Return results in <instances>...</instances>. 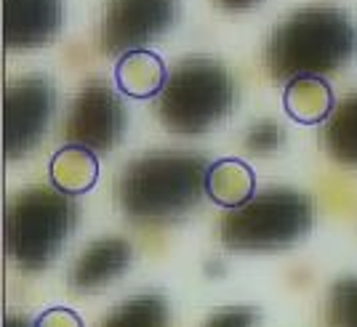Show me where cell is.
<instances>
[{
	"label": "cell",
	"mask_w": 357,
	"mask_h": 327,
	"mask_svg": "<svg viewBox=\"0 0 357 327\" xmlns=\"http://www.w3.org/2000/svg\"><path fill=\"white\" fill-rule=\"evenodd\" d=\"M357 59V22L333 6H307L269 32L264 64L275 83L326 77Z\"/></svg>",
	"instance_id": "obj_1"
},
{
	"label": "cell",
	"mask_w": 357,
	"mask_h": 327,
	"mask_svg": "<svg viewBox=\"0 0 357 327\" xmlns=\"http://www.w3.org/2000/svg\"><path fill=\"white\" fill-rule=\"evenodd\" d=\"M206 157L195 152L160 149L139 154L115 184L120 210L142 226H163L184 218L206 194Z\"/></svg>",
	"instance_id": "obj_2"
},
{
	"label": "cell",
	"mask_w": 357,
	"mask_h": 327,
	"mask_svg": "<svg viewBox=\"0 0 357 327\" xmlns=\"http://www.w3.org/2000/svg\"><path fill=\"white\" fill-rule=\"evenodd\" d=\"M238 102L232 72L211 56H187L168 74L158 96L155 115L165 131L178 136H200L222 125Z\"/></svg>",
	"instance_id": "obj_3"
},
{
	"label": "cell",
	"mask_w": 357,
	"mask_h": 327,
	"mask_svg": "<svg viewBox=\"0 0 357 327\" xmlns=\"http://www.w3.org/2000/svg\"><path fill=\"white\" fill-rule=\"evenodd\" d=\"M75 197L32 184L16 192L6 208V250L22 271H43L64 250L77 223Z\"/></svg>",
	"instance_id": "obj_4"
},
{
	"label": "cell",
	"mask_w": 357,
	"mask_h": 327,
	"mask_svg": "<svg viewBox=\"0 0 357 327\" xmlns=\"http://www.w3.org/2000/svg\"><path fill=\"white\" fill-rule=\"evenodd\" d=\"M314 202L304 192L272 186L222 218V242L235 253H275L312 232Z\"/></svg>",
	"instance_id": "obj_5"
},
{
	"label": "cell",
	"mask_w": 357,
	"mask_h": 327,
	"mask_svg": "<svg viewBox=\"0 0 357 327\" xmlns=\"http://www.w3.org/2000/svg\"><path fill=\"white\" fill-rule=\"evenodd\" d=\"M56 112L54 80L43 72L19 74L3 96V152L19 160L40 147Z\"/></svg>",
	"instance_id": "obj_6"
},
{
	"label": "cell",
	"mask_w": 357,
	"mask_h": 327,
	"mask_svg": "<svg viewBox=\"0 0 357 327\" xmlns=\"http://www.w3.org/2000/svg\"><path fill=\"white\" fill-rule=\"evenodd\" d=\"M126 125L128 112L118 90L105 80H89L70 102L64 118V138L67 144L105 154L123 141Z\"/></svg>",
	"instance_id": "obj_7"
},
{
	"label": "cell",
	"mask_w": 357,
	"mask_h": 327,
	"mask_svg": "<svg viewBox=\"0 0 357 327\" xmlns=\"http://www.w3.org/2000/svg\"><path fill=\"white\" fill-rule=\"evenodd\" d=\"M178 14V0H107L99 30L102 51L123 56L147 48L176 24Z\"/></svg>",
	"instance_id": "obj_8"
},
{
	"label": "cell",
	"mask_w": 357,
	"mask_h": 327,
	"mask_svg": "<svg viewBox=\"0 0 357 327\" xmlns=\"http://www.w3.org/2000/svg\"><path fill=\"white\" fill-rule=\"evenodd\" d=\"M64 22V0H3V43L30 51L56 40Z\"/></svg>",
	"instance_id": "obj_9"
},
{
	"label": "cell",
	"mask_w": 357,
	"mask_h": 327,
	"mask_svg": "<svg viewBox=\"0 0 357 327\" xmlns=\"http://www.w3.org/2000/svg\"><path fill=\"white\" fill-rule=\"evenodd\" d=\"M134 261V248L131 242L120 234L99 237L83 248V253L73 261L67 271V285L73 293L91 296L99 293L102 287L120 280Z\"/></svg>",
	"instance_id": "obj_10"
},
{
	"label": "cell",
	"mask_w": 357,
	"mask_h": 327,
	"mask_svg": "<svg viewBox=\"0 0 357 327\" xmlns=\"http://www.w3.org/2000/svg\"><path fill=\"white\" fill-rule=\"evenodd\" d=\"M168 74H171V70L165 67V61L155 51L139 48V51H128V54L118 56L115 86L123 96L147 102V99H155L163 93Z\"/></svg>",
	"instance_id": "obj_11"
},
{
	"label": "cell",
	"mask_w": 357,
	"mask_h": 327,
	"mask_svg": "<svg viewBox=\"0 0 357 327\" xmlns=\"http://www.w3.org/2000/svg\"><path fill=\"white\" fill-rule=\"evenodd\" d=\"M48 179L54 189L70 197H83L99 181V154L77 144L56 149L48 163Z\"/></svg>",
	"instance_id": "obj_12"
},
{
	"label": "cell",
	"mask_w": 357,
	"mask_h": 327,
	"mask_svg": "<svg viewBox=\"0 0 357 327\" xmlns=\"http://www.w3.org/2000/svg\"><path fill=\"white\" fill-rule=\"evenodd\" d=\"M283 109L301 125H320L336 109V96L326 77H296L285 83Z\"/></svg>",
	"instance_id": "obj_13"
},
{
	"label": "cell",
	"mask_w": 357,
	"mask_h": 327,
	"mask_svg": "<svg viewBox=\"0 0 357 327\" xmlns=\"http://www.w3.org/2000/svg\"><path fill=\"white\" fill-rule=\"evenodd\" d=\"M206 194L219 208H240L256 194V173L251 165L238 157L216 160L208 165L206 173Z\"/></svg>",
	"instance_id": "obj_14"
},
{
	"label": "cell",
	"mask_w": 357,
	"mask_h": 327,
	"mask_svg": "<svg viewBox=\"0 0 357 327\" xmlns=\"http://www.w3.org/2000/svg\"><path fill=\"white\" fill-rule=\"evenodd\" d=\"M323 147L344 168H357V93L336 104L323 122Z\"/></svg>",
	"instance_id": "obj_15"
},
{
	"label": "cell",
	"mask_w": 357,
	"mask_h": 327,
	"mask_svg": "<svg viewBox=\"0 0 357 327\" xmlns=\"http://www.w3.org/2000/svg\"><path fill=\"white\" fill-rule=\"evenodd\" d=\"M99 327H171V306L160 293H139L112 306Z\"/></svg>",
	"instance_id": "obj_16"
},
{
	"label": "cell",
	"mask_w": 357,
	"mask_h": 327,
	"mask_svg": "<svg viewBox=\"0 0 357 327\" xmlns=\"http://www.w3.org/2000/svg\"><path fill=\"white\" fill-rule=\"evenodd\" d=\"M323 319L326 327H357V274L342 277L328 287Z\"/></svg>",
	"instance_id": "obj_17"
},
{
	"label": "cell",
	"mask_w": 357,
	"mask_h": 327,
	"mask_svg": "<svg viewBox=\"0 0 357 327\" xmlns=\"http://www.w3.org/2000/svg\"><path fill=\"white\" fill-rule=\"evenodd\" d=\"M243 147L256 157H267L285 147V131L278 120H256L243 136Z\"/></svg>",
	"instance_id": "obj_18"
},
{
	"label": "cell",
	"mask_w": 357,
	"mask_h": 327,
	"mask_svg": "<svg viewBox=\"0 0 357 327\" xmlns=\"http://www.w3.org/2000/svg\"><path fill=\"white\" fill-rule=\"evenodd\" d=\"M264 314L256 306H222V309H213L211 317L200 327H261Z\"/></svg>",
	"instance_id": "obj_19"
},
{
	"label": "cell",
	"mask_w": 357,
	"mask_h": 327,
	"mask_svg": "<svg viewBox=\"0 0 357 327\" xmlns=\"http://www.w3.org/2000/svg\"><path fill=\"white\" fill-rule=\"evenodd\" d=\"M35 327H86L80 314L67 309V306H54V309H45L38 319H35Z\"/></svg>",
	"instance_id": "obj_20"
},
{
	"label": "cell",
	"mask_w": 357,
	"mask_h": 327,
	"mask_svg": "<svg viewBox=\"0 0 357 327\" xmlns=\"http://www.w3.org/2000/svg\"><path fill=\"white\" fill-rule=\"evenodd\" d=\"M261 0H213V6L216 8H222V11H229V14H243V11H251L256 8Z\"/></svg>",
	"instance_id": "obj_21"
},
{
	"label": "cell",
	"mask_w": 357,
	"mask_h": 327,
	"mask_svg": "<svg viewBox=\"0 0 357 327\" xmlns=\"http://www.w3.org/2000/svg\"><path fill=\"white\" fill-rule=\"evenodd\" d=\"M3 327H35V325H30L24 317H19V314H11L8 319H6V325Z\"/></svg>",
	"instance_id": "obj_22"
}]
</instances>
